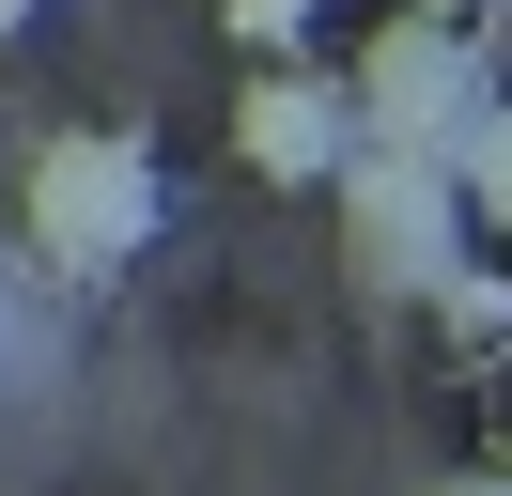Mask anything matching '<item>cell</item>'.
<instances>
[{
    "label": "cell",
    "instance_id": "9c48e42d",
    "mask_svg": "<svg viewBox=\"0 0 512 496\" xmlns=\"http://www.w3.org/2000/svg\"><path fill=\"white\" fill-rule=\"evenodd\" d=\"M435 496H512V481H435Z\"/></svg>",
    "mask_w": 512,
    "mask_h": 496
},
{
    "label": "cell",
    "instance_id": "5b68a950",
    "mask_svg": "<svg viewBox=\"0 0 512 496\" xmlns=\"http://www.w3.org/2000/svg\"><path fill=\"white\" fill-rule=\"evenodd\" d=\"M435 310H450V341H512V279H497V264H450Z\"/></svg>",
    "mask_w": 512,
    "mask_h": 496
},
{
    "label": "cell",
    "instance_id": "277c9868",
    "mask_svg": "<svg viewBox=\"0 0 512 496\" xmlns=\"http://www.w3.org/2000/svg\"><path fill=\"white\" fill-rule=\"evenodd\" d=\"M233 155H249L264 186H326L357 155V109H342V78H264L249 109H233Z\"/></svg>",
    "mask_w": 512,
    "mask_h": 496
},
{
    "label": "cell",
    "instance_id": "ba28073f",
    "mask_svg": "<svg viewBox=\"0 0 512 496\" xmlns=\"http://www.w3.org/2000/svg\"><path fill=\"white\" fill-rule=\"evenodd\" d=\"M419 16H497V0H419Z\"/></svg>",
    "mask_w": 512,
    "mask_h": 496
},
{
    "label": "cell",
    "instance_id": "7a4b0ae2",
    "mask_svg": "<svg viewBox=\"0 0 512 496\" xmlns=\"http://www.w3.org/2000/svg\"><path fill=\"white\" fill-rule=\"evenodd\" d=\"M342 264L373 279V295H419L435 310V279L466 264V171H435V155H388V140H357L342 171Z\"/></svg>",
    "mask_w": 512,
    "mask_h": 496
},
{
    "label": "cell",
    "instance_id": "6da1fadb",
    "mask_svg": "<svg viewBox=\"0 0 512 496\" xmlns=\"http://www.w3.org/2000/svg\"><path fill=\"white\" fill-rule=\"evenodd\" d=\"M342 109H357V140H388V155H435V171H466L481 109H497V78H481V31H466V16H388L373 47H357Z\"/></svg>",
    "mask_w": 512,
    "mask_h": 496
},
{
    "label": "cell",
    "instance_id": "52a82bcc",
    "mask_svg": "<svg viewBox=\"0 0 512 496\" xmlns=\"http://www.w3.org/2000/svg\"><path fill=\"white\" fill-rule=\"evenodd\" d=\"M218 16H233V47H295V31H311L326 0H218Z\"/></svg>",
    "mask_w": 512,
    "mask_h": 496
},
{
    "label": "cell",
    "instance_id": "8992f818",
    "mask_svg": "<svg viewBox=\"0 0 512 496\" xmlns=\"http://www.w3.org/2000/svg\"><path fill=\"white\" fill-rule=\"evenodd\" d=\"M466 202H481V233L512 248V109H481V140H466Z\"/></svg>",
    "mask_w": 512,
    "mask_h": 496
},
{
    "label": "cell",
    "instance_id": "3957f363",
    "mask_svg": "<svg viewBox=\"0 0 512 496\" xmlns=\"http://www.w3.org/2000/svg\"><path fill=\"white\" fill-rule=\"evenodd\" d=\"M140 233H156V155L109 124H63L32 155V248L63 279H109V264H140Z\"/></svg>",
    "mask_w": 512,
    "mask_h": 496
},
{
    "label": "cell",
    "instance_id": "30bf717a",
    "mask_svg": "<svg viewBox=\"0 0 512 496\" xmlns=\"http://www.w3.org/2000/svg\"><path fill=\"white\" fill-rule=\"evenodd\" d=\"M0 31H32V0H0Z\"/></svg>",
    "mask_w": 512,
    "mask_h": 496
}]
</instances>
